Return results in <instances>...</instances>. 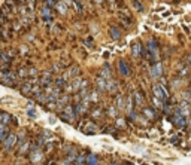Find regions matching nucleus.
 I'll return each mask as SVG.
<instances>
[{
  "label": "nucleus",
  "mask_w": 191,
  "mask_h": 165,
  "mask_svg": "<svg viewBox=\"0 0 191 165\" xmlns=\"http://www.w3.org/2000/svg\"><path fill=\"white\" fill-rule=\"evenodd\" d=\"M50 82H51V78L45 73V75H43V80H42V83H43V85H46V83H50Z\"/></svg>",
  "instance_id": "12"
},
{
  "label": "nucleus",
  "mask_w": 191,
  "mask_h": 165,
  "mask_svg": "<svg viewBox=\"0 0 191 165\" xmlns=\"http://www.w3.org/2000/svg\"><path fill=\"white\" fill-rule=\"evenodd\" d=\"M175 119H176V125H178V127H181V128H182V127L185 125V121H184V117H182V115L176 116Z\"/></svg>",
  "instance_id": "7"
},
{
  "label": "nucleus",
  "mask_w": 191,
  "mask_h": 165,
  "mask_svg": "<svg viewBox=\"0 0 191 165\" xmlns=\"http://www.w3.org/2000/svg\"><path fill=\"white\" fill-rule=\"evenodd\" d=\"M149 51H151L152 57L157 55V45H154V40H149Z\"/></svg>",
  "instance_id": "5"
},
{
  "label": "nucleus",
  "mask_w": 191,
  "mask_h": 165,
  "mask_svg": "<svg viewBox=\"0 0 191 165\" xmlns=\"http://www.w3.org/2000/svg\"><path fill=\"white\" fill-rule=\"evenodd\" d=\"M87 165H97V158L91 155V156L88 158V164H87Z\"/></svg>",
  "instance_id": "9"
},
{
  "label": "nucleus",
  "mask_w": 191,
  "mask_h": 165,
  "mask_svg": "<svg viewBox=\"0 0 191 165\" xmlns=\"http://www.w3.org/2000/svg\"><path fill=\"white\" fill-rule=\"evenodd\" d=\"M75 5H76V8H78V12H82V5L79 3V0H75Z\"/></svg>",
  "instance_id": "14"
},
{
  "label": "nucleus",
  "mask_w": 191,
  "mask_h": 165,
  "mask_svg": "<svg viewBox=\"0 0 191 165\" xmlns=\"http://www.w3.org/2000/svg\"><path fill=\"white\" fill-rule=\"evenodd\" d=\"M139 48H140V46H139L137 43L133 45V48H131V49H133V55H134V57H139Z\"/></svg>",
  "instance_id": "10"
},
{
  "label": "nucleus",
  "mask_w": 191,
  "mask_h": 165,
  "mask_svg": "<svg viewBox=\"0 0 191 165\" xmlns=\"http://www.w3.org/2000/svg\"><path fill=\"white\" fill-rule=\"evenodd\" d=\"M112 165H116V164H112Z\"/></svg>",
  "instance_id": "15"
},
{
  "label": "nucleus",
  "mask_w": 191,
  "mask_h": 165,
  "mask_svg": "<svg viewBox=\"0 0 191 165\" xmlns=\"http://www.w3.org/2000/svg\"><path fill=\"white\" fill-rule=\"evenodd\" d=\"M154 94H155V97L157 98H160V100H167V97H169V94H167V91L164 89V86L163 85H160V83H157V85H154Z\"/></svg>",
  "instance_id": "1"
},
{
  "label": "nucleus",
  "mask_w": 191,
  "mask_h": 165,
  "mask_svg": "<svg viewBox=\"0 0 191 165\" xmlns=\"http://www.w3.org/2000/svg\"><path fill=\"white\" fill-rule=\"evenodd\" d=\"M161 64L160 63H157L154 67H152V72H151V75H152V78H160L161 76Z\"/></svg>",
  "instance_id": "3"
},
{
  "label": "nucleus",
  "mask_w": 191,
  "mask_h": 165,
  "mask_svg": "<svg viewBox=\"0 0 191 165\" xmlns=\"http://www.w3.org/2000/svg\"><path fill=\"white\" fill-rule=\"evenodd\" d=\"M15 141H17V137H15L14 134H9L8 140L3 141V143H5V149H6V150H11V147L15 144Z\"/></svg>",
  "instance_id": "2"
},
{
  "label": "nucleus",
  "mask_w": 191,
  "mask_h": 165,
  "mask_svg": "<svg viewBox=\"0 0 191 165\" xmlns=\"http://www.w3.org/2000/svg\"><path fill=\"white\" fill-rule=\"evenodd\" d=\"M133 3H134V6H136V8H137L139 11H143V6H142V5L139 3V0H133Z\"/></svg>",
  "instance_id": "13"
},
{
  "label": "nucleus",
  "mask_w": 191,
  "mask_h": 165,
  "mask_svg": "<svg viewBox=\"0 0 191 165\" xmlns=\"http://www.w3.org/2000/svg\"><path fill=\"white\" fill-rule=\"evenodd\" d=\"M6 137H8V128L6 125H2V141H6Z\"/></svg>",
  "instance_id": "8"
},
{
  "label": "nucleus",
  "mask_w": 191,
  "mask_h": 165,
  "mask_svg": "<svg viewBox=\"0 0 191 165\" xmlns=\"http://www.w3.org/2000/svg\"><path fill=\"white\" fill-rule=\"evenodd\" d=\"M8 117H9V115L8 113H2V125H6V122H8Z\"/></svg>",
  "instance_id": "11"
},
{
  "label": "nucleus",
  "mask_w": 191,
  "mask_h": 165,
  "mask_svg": "<svg viewBox=\"0 0 191 165\" xmlns=\"http://www.w3.org/2000/svg\"><path fill=\"white\" fill-rule=\"evenodd\" d=\"M111 34H112L113 39H119V37H121V33H119L115 27H111Z\"/></svg>",
  "instance_id": "6"
},
{
  "label": "nucleus",
  "mask_w": 191,
  "mask_h": 165,
  "mask_svg": "<svg viewBox=\"0 0 191 165\" xmlns=\"http://www.w3.org/2000/svg\"><path fill=\"white\" fill-rule=\"evenodd\" d=\"M118 67L121 68V73H123L124 76H127V75H129V68H127V65H126V63H124V61H119V63H118Z\"/></svg>",
  "instance_id": "4"
}]
</instances>
